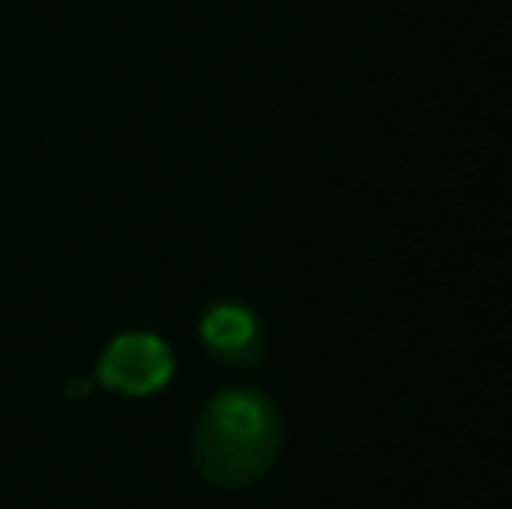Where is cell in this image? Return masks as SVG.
<instances>
[{"mask_svg": "<svg viewBox=\"0 0 512 509\" xmlns=\"http://www.w3.org/2000/svg\"><path fill=\"white\" fill-rule=\"evenodd\" d=\"M279 443L276 408L255 391H230L206 408L196 429V468L213 485H248L269 468Z\"/></svg>", "mask_w": 512, "mask_h": 509, "instance_id": "obj_1", "label": "cell"}, {"mask_svg": "<svg viewBox=\"0 0 512 509\" xmlns=\"http://www.w3.org/2000/svg\"><path fill=\"white\" fill-rule=\"evenodd\" d=\"M171 353L161 339L143 332L119 335L102 356V381L122 394H150L168 384Z\"/></svg>", "mask_w": 512, "mask_h": 509, "instance_id": "obj_2", "label": "cell"}, {"mask_svg": "<svg viewBox=\"0 0 512 509\" xmlns=\"http://www.w3.org/2000/svg\"><path fill=\"white\" fill-rule=\"evenodd\" d=\"M203 339L216 356L230 363H241L244 353L255 349L258 325L244 307L237 304H220L203 318Z\"/></svg>", "mask_w": 512, "mask_h": 509, "instance_id": "obj_3", "label": "cell"}]
</instances>
